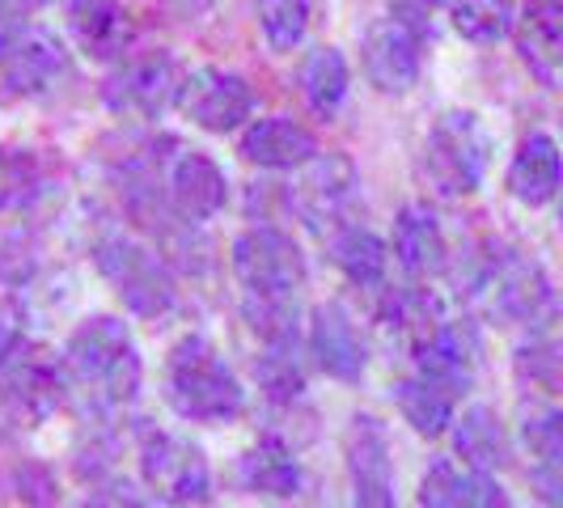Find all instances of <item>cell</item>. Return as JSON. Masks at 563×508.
Returning a JSON list of instances; mask_svg holds the SVG:
<instances>
[{
    "label": "cell",
    "instance_id": "32",
    "mask_svg": "<svg viewBox=\"0 0 563 508\" xmlns=\"http://www.w3.org/2000/svg\"><path fill=\"white\" fill-rule=\"evenodd\" d=\"M30 347H34V339H30L26 310L18 301H4L0 306V368H9Z\"/></svg>",
    "mask_w": 563,
    "mask_h": 508
},
{
    "label": "cell",
    "instance_id": "8",
    "mask_svg": "<svg viewBox=\"0 0 563 508\" xmlns=\"http://www.w3.org/2000/svg\"><path fill=\"white\" fill-rule=\"evenodd\" d=\"M178 89H183V68L178 59L166 52H148L128 64H119L107 85L102 98L114 114L128 119H162L169 107H178Z\"/></svg>",
    "mask_w": 563,
    "mask_h": 508
},
{
    "label": "cell",
    "instance_id": "31",
    "mask_svg": "<svg viewBox=\"0 0 563 508\" xmlns=\"http://www.w3.org/2000/svg\"><path fill=\"white\" fill-rule=\"evenodd\" d=\"M347 187H352V166L335 157V162H322V166L310 174V183H306V191H297V199L306 203V212H310V225L318 221H327V217H335L343 196H347Z\"/></svg>",
    "mask_w": 563,
    "mask_h": 508
},
{
    "label": "cell",
    "instance_id": "30",
    "mask_svg": "<svg viewBox=\"0 0 563 508\" xmlns=\"http://www.w3.org/2000/svg\"><path fill=\"white\" fill-rule=\"evenodd\" d=\"M258 30L276 52L301 47L306 30H310V0H254Z\"/></svg>",
    "mask_w": 563,
    "mask_h": 508
},
{
    "label": "cell",
    "instance_id": "12",
    "mask_svg": "<svg viewBox=\"0 0 563 508\" xmlns=\"http://www.w3.org/2000/svg\"><path fill=\"white\" fill-rule=\"evenodd\" d=\"M423 64V30L402 18H382L365 38V73L368 85L382 93H407L420 81Z\"/></svg>",
    "mask_w": 563,
    "mask_h": 508
},
{
    "label": "cell",
    "instance_id": "33",
    "mask_svg": "<svg viewBox=\"0 0 563 508\" xmlns=\"http://www.w3.org/2000/svg\"><path fill=\"white\" fill-rule=\"evenodd\" d=\"M526 445L542 462H560L563 457V411H542L526 423Z\"/></svg>",
    "mask_w": 563,
    "mask_h": 508
},
{
    "label": "cell",
    "instance_id": "11",
    "mask_svg": "<svg viewBox=\"0 0 563 508\" xmlns=\"http://www.w3.org/2000/svg\"><path fill=\"white\" fill-rule=\"evenodd\" d=\"M178 111L187 114L196 128H203V132L225 136V132L242 128V123L251 119L254 93L238 73H225V68H199V73H191V77H183Z\"/></svg>",
    "mask_w": 563,
    "mask_h": 508
},
{
    "label": "cell",
    "instance_id": "10",
    "mask_svg": "<svg viewBox=\"0 0 563 508\" xmlns=\"http://www.w3.org/2000/svg\"><path fill=\"white\" fill-rule=\"evenodd\" d=\"M347 475H352V505L356 508H398L390 437L377 416H352L347 423Z\"/></svg>",
    "mask_w": 563,
    "mask_h": 508
},
{
    "label": "cell",
    "instance_id": "16",
    "mask_svg": "<svg viewBox=\"0 0 563 508\" xmlns=\"http://www.w3.org/2000/svg\"><path fill=\"white\" fill-rule=\"evenodd\" d=\"M310 352L322 373H331L335 382H356L365 373V339L356 331V322L339 310L335 301L318 306L310 322Z\"/></svg>",
    "mask_w": 563,
    "mask_h": 508
},
{
    "label": "cell",
    "instance_id": "4",
    "mask_svg": "<svg viewBox=\"0 0 563 508\" xmlns=\"http://www.w3.org/2000/svg\"><path fill=\"white\" fill-rule=\"evenodd\" d=\"M166 398L178 416L199 423H229L246 411V390L238 386L225 356L203 335L174 343L166 361Z\"/></svg>",
    "mask_w": 563,
    "mask_h": 508
},
{
    "label": "cell",
    "instance_id": "15",
    "mask_svg": "<svg viewBox=\"0 0 563 508\" xmlns=\"http://www.w3.org/2000/svg\"><path fill=\"white\" fill-rule=\"evenodd\" d=\"M517 52L542 85H563V0H530L517 18Z\"/></svg>",
    "mask_w": 563,
    "mask_h": 508
},
{
    "label": "cell",
    "instance_id": "9",
    "mask_svg": "<svg viewBox=\"0 0 563 508\" xmlns=\"http://www.w3.org/2000/svg\"><path fill=\"white\" fill-rule=\"evenodd\" d=\"M64 77H68V52L52 30L30 26V22L4 26V34H0V81L13 93L38 98V93H52Z\"/></svg>",
    "mask_w": 563,
    "mask_h": 508
},
{
    "label": "cell",
    "instance_id": "26",
    "mask_svg": "<svg viewBox=\"0 0 563 508\" xmlns=\"http://www.w3.org/2000/svg\"><path fill=\"white\" fill-rule=\"evenodd\" d=\"M445 322L441 313V301L423 288H402V292H390L386 306H382V327L390 331L395 339H402L411 352L420 347L423 339L432 335L437 327Z\"/></svg>",
    "mask_w": 563,
    "mask_h": 508
},
{
    "label": "cell",
    "instance_id": "3",
    "mask_svg": "<svg viewBox=\"0 0 563 508\" xmlns=\"http://www.w3.org/2000/svg\"><path fill=\"white\" fill-rule=\"evenodd\" d=\"M466 297H475L500 327H542L555 313V292L542 276V267L526 254L508 251L500 242H487L475 263L462 276Z\"/></svg>",
    "mask_w": 563,
    "mask_h": 508
},
{
    "label": "cell",
    "instance_id": "37",
    "mask_svg": "<svg viewBox=\"0 0 563 508\" xmlns=\"http://www.w3.org/2000/svg\"><path fill=\"white\" fill-rule=\"evenodd\" d=\"M47 0H0V26H18L30 13H38Z\"/></svg>",
    "mask_w": 563,
    "mask_h": 508
},
{
    "label": "cell",
    "instance_id": "18",
    "mask_svg": "<svg viewBox=\"0 0 563 508\" xmlns=\"http://www.w3.org/2000/svg\"><path fill=\"white\" fill-rule=\"evenodd\" d=\"M420 508H508L500 483L479 466L432 462L420 483Z\"/></svg>",
    "mask_w": 563,
    "mask_h": 508
},
{
    "label": "cell",
    "instance_id": "35",
    "mask_svg": "<svg viewBox=\"0 0 563 508\" xmlns=\"http://www.w3.org/2000/svg\"><path fill=\"white\" fill-rule=\"evenodd\" d=\"M390 4H395V18L411 22L416 30H428V18H432L445 0H390Z\"/></svg>",
    "mask_w": 563,
    "mask_h": 508
},
{
    "label": "cell",
    "instance_id": "22",
    "mask_svg": "<svg viewBox=\"0 0 563 508\" xmlns=\"http://www.w3.org/2000/svg\"><path fill=\"white\" fill-rule=\"evenodd\" d=\"M242 483L254 496H292L301 487V466L280 437H258L242 453Z\"/></svg>",
    "mask_w": 563,
    "mask_h": 508
},
{
    "label": "cell",
    "instance_id": "23",
    "mask_svg": "<svg viewBox=\"0 0 563 508\" xmlns=\"http://www.w3.org/2000/svg\"><path fill=\"white\" fill-rule=\"evenodd\" d=\"M47 191V169L34 148L4 144L0 148V217H22Z\"/></svg>",
    "mask_w": 563,
    "mask_h": 508
},
{
    "label": "cell",
    "instance_id": "17",
    "mask_svg": "<svg viewBox=\"0 0 563 508\" xmlns=\"http://www.w3.org/2000/svg\"><path fill=\"white\" fill-rule=\"evenodd\" d=\"M68 26L89 59H119L136 38V22L119 0H73Z\"/></svg>",
    "mask_w": 563,
    "mask_h": 508
},
{
    "label": "cell",
    "instance_id": "6",
    "mask_svg": "<svg viewBox=\"0 0 563 508\" xmlns=\"http://www.w3.org/2000/svg\"><path fill=\"white\" fill-rule=\"evenodd\" d=\"M141 475L157 500L174 508H196L212 500V471L196 441L178 432H148L141 445Z\"/></svg>",
    "mask_w": 563,
    "mask_h": 508
},
{
    "label": "cell",
    "instance_id": "1",
    "mask_svg": "<svg viewBox=\"0 0 563 508\" xmlns=\"http://www.w3.org/2000/svg\"><path fill=\"white\" fill-rule=\"evenodd\" d=\"M233 272L242 284V313L267 347L297 335V292L306 284V258L280 229H251L233 242Z\"/></svg>",
    "mask_w": 563,
    "mask_h": 508
},
{
    "label": "cell",
    "instance_id": "7",
    "mask_svg": "<svg viewBox=\"0 0 563 508\" xmlns=\"http://www.w3.org/2000/svg\"><path fill=\"white\" fill-rule=\"evenodd\" d=\"M98 272L111 280V288L123 297V306H132V313L141 318H162L174 310V280H169L166 263L153 251H144L128 238H107L93 251Z\"/></svg>",
    "mask_w": 563,
    "mask_h": 508
},
{
    "label": "cell",
    "instance_id": "14",
    "mask_svg": "<svg viewBox=\"0 0 563 508\" xmlns=\"http://www.w3.org/2000/svg\"><path fill=\"white\" fill-rule=\"evenodd\" d=\"M411 356H416V365H420V373L428 382H437V386H445L453 395H462L471 386L475 368H479V339H475L471 322H450L445 318Z\"/></svg>",
    "mask_w": 563,
    "mask_h": 508
},
{
    "label": "cell",
    "instance_id": "25",
    "mask_svg": "<svg viewBox=\"0 0 563 508\" xmlns=\"http://www.w3.org/2000/svg\"><path fill=\"white\" fill-rule=\"evenodd\" d=\"M453 450L466 466H479V471H496L505 466L508 457V437L505 423L496 420L492 407H471L457 428H453Z\"/></svg>",
    "mask_w": 563,
    "mask_h": 508
},
{
    "label": "cell",
    "instance_id": "36",
    "mask_svg": "<svg viewBox=\"0 0 563 508\" xmlns=\"http://www.w3.org/2000/svg\"><path fill=\"white\" fill-rule=\"evenodd\" d=\"M85 508H144V500L132 496L128 487H98V492L85 500Z\"/></svg>",
    "mask_w": 563,
    "mask_h": 508
},
{
    "label": "cell",
    "instance_id": "28",
    "mask_svg": "<svg viewBox=\"0 0 563 508\" xmlns=\"http://www.w3.org/2000/svg\"><path fill=\"white\" fill-rule=\"evenodd\" d=\"M301 93L318 114H335L347 98V59L335 47H313L301 64Z\"/></svg>",
    "mask_w": 563,
    "mask_h": 508
},
{
    "label": "cell",
    "instance_id": "2",
    "mask_svg": "<svg viewBox=\"0 0 563 508\" xmlns=\"http://www.w3.org/2000/svg\"><path fill=\"white\" fill-rule=\"evenodd\" d=\"M141 347L119 318H89L64 347V386H73L98 411L132 402L141 395Z\"/></svg>",
    "mask_w": 563,
    "mask_h": 508
},
{
    "label": "cell",
    "instance_id": "13",
    "mask_svg": "<svg viewBox=\"0 0 563 508\" xmlns=\"http://www.w3.org/2000/svg\"><path fill=\"white\" fill-rule=\"evenodd\" d=\"M162 191H166L169 208H174L178 221L199 225V221H208V217H217V212L225 208L229 183L212 157L183 148V153H174L166 162V169H162Z\"/></svg>",
    "mask_w": 563,
    "mask_h": 508
},
{
    "label": "cell",
    "instance_id": "20",
    "mask_svg": "<svg viewBox=\"0 0 563 508\" xmlns=\"http://www.w3.org/2000/svg\"><path fill=\"white\" fill-rule=\"evenodd\" d=\"M242 157L263 169H297L318 157V141L297 119L276 114V119H258L242 136Z\"/></svg>",
    "mask_w": 563,
    "mask_h": 508
},
{
    "label": "cell",
    "instance_id": "19",
    "mask_svg": "<svg viewBox=\"0 0 563 508\" xmlns=\"http://www.w3.org/2000/svg\"><path fill=\"white\" fill-rule=\"evenodd\" d=\"M563 187V157H560V144L551 141L547 132H534L526 136L512 166H508V196L530 203V208H542L551 199L560 196Z\"/></svg>",
    "mask_w": 563,
    "mask_h": 508
},
{
    "label": "cell",
    "instance_id": "29",
    "mask_svg": "<svg viewBox=\"0 0 563 508\" xmlns=\"http://www.w3.org/2000/svg\"><path fill=\"white\" fill-rule=\"evenodd\" d=\"M517 26L512 0H453V30L466 43H500Z\"/></svg>",
    "mask_w": 563,
    "mask_h": 508
},
{
    "label": "cell",
    "instance_id": "24",
    "mask_svg": "<svg viewBox=\"0 0 563 508\" xmlns=\"http://www.w3.org/2000/svg\"><path fill=\"white\" fill-rule=\"evenodd\" d=\"M331 263L343 272V280L356 284V288H382L386 284V242L373 233V229H343L335 242H331Z\"/></svg>",
    "mask_w": 563,
    "mask_h": 508
},
{
    "label": "cell",
    "instance_id": "34",
    "mask_svg": "<svg viewBox=\"0 0 563 508\" xmlns=\"http://www.w3.org/2000/svg\"><path fill=\"white\" fill-rule=\"evenodd\" d=\"M534 496L547 508H563V457L560 462H542L534 471Z\"/></svg>",
    "mask_w": 563,
    "mask_h": 508
},
{
    "label": "cell",
    "instance_id": "5",
    "mask_svg": "<svg viewBox=\"0 0 563 508\" xmlns=\"http://www.w3.org/2000/svg\"><path fill=\"white\" fill-rule=\"evenodd\" d=\"M492 166V136L475 111H445L423 141V183L445 199L475 196Z\"/></svg>",
    "mask_w": 563,
    "mask_h": 508
},
{
    "label": "cell",
    "instance_id": "21",
    "mask_svg": "<svg viewBox=\"0 0 563 508\" xmlns=\"http://www.w3.org/2000/svg\"><path fill=\"white\" fill-rule=\"evenodd\" d=\"M395 254L407 276H416V280L437 276V272L445 267V254H450L441 217H437L432 208H423V203L402 208L395 221Z\"/></svg>",
    "mask_w": 563,
    "mask_h": 508
},
{
    "label": "cell",
    "instance_id": "27",
    "mask_svg": "<svg viewBox=\"0 0 563 508\" xmlns=\"http://www.w3.org/2000/svg\"><path fill=\"white\" fill-rule=\"evenodd\" d=\"M398 411L407 416V423L420 432V437H445L453 423V390L428 382L423 373H416L411 382H398Z\"/></svg>",
    "mask_w": 563,
    "mask_h": 508
}]
</instances>
